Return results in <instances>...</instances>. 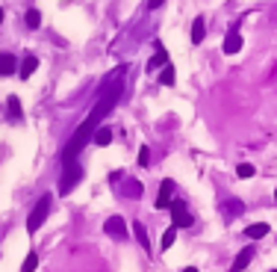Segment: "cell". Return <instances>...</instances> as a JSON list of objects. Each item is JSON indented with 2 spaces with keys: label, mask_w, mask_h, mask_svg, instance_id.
<instances>
[{
  "label": "cell",
  "mask_w": 277,
  "mask_h": 272,
  "mask_svg": "<svg viewBox=\"0 0 277 272\" xmlns=\"http://www.w3.org/2000/svg\"><path fill=\"white\" fill-rule=\"evenodd\" d=\"M124 178H127V172H112V174H109V186H121L124 184Z\"/></svg>",
  "instance_id": "cell-24"
},
{
  "label": "cell",
  "mask_w": 277,
  "mask_h": 272,
  "mask_svg": "<svg viewBox=\"0 0 277 272\" xmlns=\"http://www.w3.org/2000/svg\"><path fill=\"white\" fill-rule=\"evenodd\" d=\"M24 21H27V27H30V30H38V27H41V12H38V9H27Z\"/></svg>",
  "instance_id": "cell-19"
},
{
  "label": "cell",
  "mask_w": 277,
  "mask_h": 272,
  "mask_svg": "<svg viewBox=\"0 0 277 272\" xmlns=\"http://www.w3.org/2000/svg\"><path fill=\"white\" fill-rule=\"evenodd\" d=\"M236 174H239L242 180H248V178H254V174H257V169H254L251 163H239V166H236Z\"/></svg>",
  "instance_id": "cell-21"
},
{
  "label": "cell",
  "mask_w": 277,
  "mask_h": 272,
  "mask_svg": "<svg viewBox=\"0 0 277 272\" xmlns=\"http://www.w3.org/2000/svg\"><path fill=\"white\" fill-rule=\"evenodd\" d=\"M80 180H83V166L80 163H65L62 178H59V196H68Z\"/></svg>",
  "instance_id": "cell-3"
},
{
  "label": "cell",
  "mask_w": 277,
  "mask_h": 272,
  "mask_svg": "<svg viewBox=\"0 0 277 272\" xmlns=\"http://www.w3.org/2000/svg\"><path fill=\"white\" fill-rule=\"evenodd\" d=\"M18 74V60L12 54H0V77H12Z\"/></svg>",
  "instance_id": "cell-10"
},
{
  "label": "cell",
  "mask_w": 277,
  "mask_h": 272,
  "mask_svg": "<svg viewBox=\"0 0 277 272\" xmlns=\"http://www.w3.org/2000/svg\"><path fill=\"white\" fill-rule=\"evenodd\" d=\"M221 50H224L227 56H233V54H239V50H242V33H239L236 27L224 36V44H221Z\"/></svg>",
  "instance_id": "cell-7"
},
{
  "label": "cell",
  "mask_w": 277,
  "mask_h": 272,
  "mask_svg": "<svg viewBox=\"0 0 277 272\" xmlns=\"http://www.w3.org/2000/svg\"><path fill=\"white\" fill-rule=\"evenodd\" d=\"M0 24H3V9H0Z\"/></svg>",
  "instance_id": "cell-28"
},
{
  "label": "cell",
  "mask_w": 277,
  "mask_h": 272,
  "mask_svg": "<svg viewBox=\"0 0 277 272\" xmlns=\"http://www.w3.org/2000/svg\"><path fill=\"white\" fill-rule=\"evenodd\" d=\"M266 234H269V225H266V222H257V225H248V228H245V237L248 240H263Z\"/></svg>",
  "instance_id": "cell-17"
},
{
  "label": "cell",
  "mask_w": 277,
  "mask_h": 272,
  "mask_svg": "<svg viewBox=\"0 0 277 272\" xmlns=\"http://www.w3.org/2000/svg\"><path fill=\"white\" fill-rule=\"evenodd\" d=\"M92 142H94V145H100V148H103V145H109V142H112V128H103V124H100V128L94 130Z\"/></svg>",
  "instance_id": "cell-16"
},
{
  "label": "cell",
  "mask_w": 277,
  "mask_h": 272,
  "mask_svg": "<svg viewBox=\"0 0 277 272\" xmlns=\"http://www.w3.org/2000/svg\"><path fill=\"white\" fill-rule=\"evenodd\" d=\"M275 202H277V190H275Z\"/></svg>",
  "instance_id": "cell-29"
},
{
  "label": "cell",
  "mask_w": 277,
  "mask_h": 272,
  "mask_svg": "<svg viewBox=\"0 0 277 272\" xmlns=\"http://www.w3.org/2000/svg\"><path fill=\"white\" fill-rule=\"evenodd\" d=\"M124 74H127V66H118L115 71H109V77L103 80V86H100V92H97V101H94L92 112L83 118V124L74 130V136L68 139V145L62 148V163H77L80 151L92 142V136H94V130L100 128V122L115 110V104L121 98V89H124Z\"/></svg>",
  "instance_id": "cell-1"
},
{
  "label": "cell",
  "mask_w": 277,
  "mask_h": 272,
  "mask_svg": "<svg viewBox=\"0 0 277 272\" xmlns=\"http://www.w3.org/2000/svg\"><path fill=\"white\" fill-rule=\"evenodd\" d=\"M242 210H245V204L242 202H227L224 204V213H227V216H239Z\"/></svg>",
  "instance_id": "cell-22"
},
{
  "label": "cell",
  "mask_w": 277,
  "mask_h": 272,
  "mask_svg": "<svg viewBox=\"0 0 277 272\" xmlns=\"http://www.w3.org/2000/svg\"><path fill=\"white\" fill-rule=\"evenodd\" d=\"M168 66V50L162 48V44H156V54L151 56V62H148V71H159V68Z\"/></svg>",
  "instance_id": "cell-12"
},
{
  "label": "cell",
  "mask_w": 277,
  "mask_h": 272,
  "mask_svg": "<svg viewBox=\"0 0 277 272\" xmlns=\"http://www.w3.org/2000/svg\"><path fill=\"white\" fill-rule=\"evenodd\" d=\"M171 190H174V180H165V184L159 186V196H156V210H171V204H174Z\"/></svg>",
  "instance_id": "cell-8"
},
{
  "label": "cell",
  "mask_w": 277,
  "mask_h": 272,
  "mask_svg": "<svg viewBox=\"0 0 277 272\" xmlns=\"http://www.w3.org/2000/svg\"><path fill=\"white\" fill-rule=\"evenodd\" d=\"M159 83H162V86H174V83H177V77H174V66H165L162 71H159Z\"/></svg>",
  "instance_id": "cell-20"
},
{
  "label": "cell",
  "mask_w": 277,
  "mask_h": 272,
  "mask_svg": "<svg viewBox=\"0 0 277 272\" xmlns=\"http://www.w3.org/2000/svg\"><path fill=\"white\" fill-rule=\"evenodd\" d=\"M254 254H257V246H245V248L236 254V260H233V270H230V272H242V270H248V264L254 260Z\"/></svg>",
  "instance_id": "cell-9"
},
{
  "label": "cell",
  "mask_w": 277,
  "mask_h": 272,
  "mask_svg": "<svg viewBox=\"0 0 277 272\" xmlns=\"http://www.w3.org/2000/svg\"><path fill=\"white\" fill-rule=\"evenodd\" d=\"M162 3H165V0H148V9H159Z\"/></svg>",
  "instance_id": "cell-26"
},
{
  "label": "cell",
  "mask_w": 277,
  "mask_h": 272,
  "mask_svg": "<svg viewBox=\"0 0 277 272\" xmlns=\"http://www.w3.org/2000/svg\"><path fill=\"white\" fill-rule=\"evenodd\" d=\"M38 68V56H32V54H27L24 60H21V66H18V74H21V80H30V74Z\"/></svg>",
  "instance_id": "cell-13"
},
{
  "label": "cell",
  "mask_w": 277,
  "mask_h": 272,
  "mask_svg": "<svg viewBox=\"0 0 277 272\" xmlns=\"http://www.w3.org/2000/svg\"><path fill=\"white\" fill-rule=\"evenodd\" d=\"M35 266H38V254L30 252V254H27V260H24V266H21V272H35Z\"/></svg>",
  "instance_id": "cell-23"
},
{
  "label": "cell",
  "mask_w": 277,
  "mask_h": 272,
  "mask_svg": "<svg viewBox=\"0 0 277 272\" xmlns=\"http://www.w3.org/2000/svg\"><path fill=\"white\" fill-rule=\"evenodd\" d=\"M118 196H121V198H127V202L142 198V196H145V184H142L139 178H124V184L118 186Z\"/></svg>",
  "instance_id": "cell-4"
},
{
  "label": "cell",
  "mask_w": 277,
  "mask_h": 272,
  "mask_svg": "<svg viewBox=\"0 0 277 272\" xmlns=\"http://www.w3.org/2000/svg\"><path fill=\"white\" fill-rule=\"evenodd\" d=\"M6 116H9V122H21V118H24L21 101H18L15 95H9V98H6Z\"/></svg>",
  "instance_id": "cell-11"
},
{
  "label": "cell",
  "mask_w": 277,
  "mask_h": 272,
  "mask_svg": "<svg viewBox=\"0 0 277 272\" xmlns=\"http://www.w3.org/2000/svg\"><path fill=\"white\" fill-rule=\"evenodd\" d=\"M50 204H53V198H50L47 192L35 202V207H32L30 216H27V231H30V234H35V231L44 225V219H47V213H50Z\"/></svg>",
  "instance_id": "cell-2"
},
{
  "label": "cell",
  "mask_w": 277,
  "mask_h": 272,
  "mask_svg": "<svg viewBox=\"0 0 277 272\" xmlns=\"http://www.w3.org/2000/svg\"><path fill=\"white\" fill-rule=\"evenodd\" d=\"M174 240H177V228L171 225V228H165V234H162V240H159V246H162V252H168V248L174 246Z\"/></svg>",
  "instance_id": "cell-18"
},
{
  "label": "cell",
  "mask_w": 277,
  "mask_h": 272,
  "mask_svg": "<svg viewBox=\"0 0 277 272\" xmlns=\"http://www.w3.org/2000/svg\"><path fill=\"white\" fill-rule=\"evenodd\" d=\"M103 231H106V237H112V240H127V222H124L121 216L115 213V216H109L106 222H103Z\"/></svg>",
  "instance_id": "cell-5"
},
{
  "label": "cell",
  "mask_w": 277,
  "mask_h": 272,
  "mask_svg": "<svg viewBox=\"0 0 277 272\" xmlns=\"http://www.w3.org/2000/svg\"><path fill=\"white\" fill-rule=\"evenodd\" d=\"M133 234H136V242H139L145 252H151V240H148V231H145L142 222H133Z\"/></svg>",
  "instance_id": "cell-15"
},
{
  "label": "cell",
  "mask_w": 277,
  "mask_h": 272,
  "mask_svg": "<svg viewBox=\"0 0 277 272\" xmlns=\"http://www.w3.org/2000/svg\"><path fill=\"white\" fill-rule=\"evenodd\" d=\"M204 38H207V21H204V15H198V18L192 21V42L201 44Z\"/></svg>",
  "instance_id": "cell-14"
},
{
  "label": "cell",
  "mask_w": 277,
  "mask_h": 272,
  "mask_svg": "<svg viewBox=\"0 0 277 272\" xmlns=\"http://www.w3.org/2000/svg\"><path fill=\"white\" fill-rule=\"evenodd\" d=\"M272 272H277V270H272Z\"/></svg>",
  "instance_id": "cell-30"
},
{
  "label": "cell",
  "mask_w": 277,
  "mask_h": 272,
  "mask_svg": "<svg viewBox=\"0 0 277 272\" xmlns=\"http://www.w3.org/2000/svg\"><path fill=\"white\" fill-rule=\"evenodd\" d=\"M171 225L174 228H189L192 225V213L186 210V204L180 198H174V204H171Z\"/></svg>",
  "instance_id": "cell-6"
},
{
  "label": "cell",
  "mask_w": 277,
  "mask_h": 272,
  "mask_svg": "<svg viewBox=\"0 0 277 272\" xmlns=\"http://www.w3.org/2000/svg\"><path fill=\"white\" fill-rule=\"evenodd\" d=\"M183 272H198V270H195V266H186V270Z\"/></svg>",
  "instance_id": "cell-27"
},
{
  "label": "cell",
  "mask_w": 277,
  "mask_h": 272,
  "mask_svg": "<svg viewBox=\"0 0 277 272\" xmlns=\"http://www.w3.org/2000/svg\"><path fill=\"white\" fill-rule=\"evenodd\" d=\"M151 163V148L145 145V148H139V166H148Z\"/></svg>",
  "instance_id": "cell-25"
}]
</instances>
